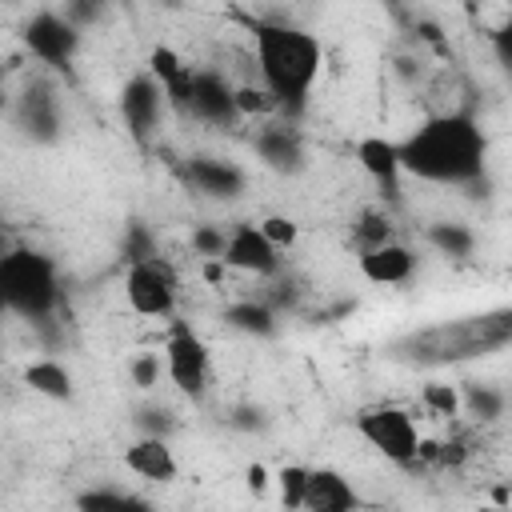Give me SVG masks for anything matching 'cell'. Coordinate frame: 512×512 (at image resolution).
<instances>
[{
	"label": "cell",
	"mask_w": 512,
	"mask_h": 512,
	"mask_svg": "<svg viewBox=\"0 0 512 512\" xmlns=\"http://www.w3.org/2000/svg\"><path fill=\"white\" fill-rule=\"evenodd\" d=\"M400 168L424 184H468L484 172V132L468 112H440L424 120L416 132L396 140Z\"/></svg>",
	"instance_id": "6da1fadb"
},
{
	"label": "cell",
	"mask_w": 512,
	"mask_h": 512,
	"mask_svg": "<svg viewBox=\"0 0 512 512\" xmlns=\"http://www.w3.org/2000/svg\"><path fill=\"white\" fill-rule=\"evenodd\" d=\"M252 60L260 72V88L272 96V104L284 112H304L324 68L320 40L308 28L264 20L252 28Z\"/></svg>",
	"instance_id": "7a4b0ae2"
},
{
	"label": "cell",
	"mask_w": 512,
	"mask_h": 512,
	"mask_svg": "<svg viewBox=\"0 0 512 512\" xmlns=\"http://www.w3.org/2000/svg\"><path fill=\"white\" fill-rule=\"evenodd\" d=\"M56 304V268L48 256L16 248L0 256V308L20 316H48Z\"/></svg>",
	"instance_id": "3957f363"
},
{
	"label": "cell",
	"mask_w": 512,
	"mask_h": 512,
	"mask_svg": "<svg viewBox=\"0 0 512 512\" xmlns=\"http://www.w3.org/2000/svg\"><path fill=\"white\" fill-rule=\"evenodd\" d=\"M124 300L136 316L144 320H168L180 304V272L168 256L160 252H140L132 256L124 272Z\"/></svg>",
	"instance_id": "277c9868"
},
{
	"label": "cell",
	"mask_w": 512,
	"mask_h": 512,
	"mask_svg": "<svg viewBox=\"0 0 512 512\" xmlns=\"http://www.w3.org/2000/svg\"><path fill=\"white\" fill-rule=\"evenodd\" d=\"M356 432H360V440L368 448H376L384 460H392L400 468L420 460V440H424L420 424L400 404H372V408H364L356 416Z\"/></svg>",
	"instance_id": "5b68a950"
},
{
	"label": "cell",
	"mask_w": 512,
	"mask_h": 512,
	"mask_svg": "<svg viewBox=\"0 0 512 512\" xmlns=\"http://www.w3.org/2000/svg\"><path fill=\"white\" fill-rule=\"evenodd\" d=\"M160 360H164V376L176 392H184L192 400L208 392V384H212V348L204 344V336L196 328L176 324L164 340Z\"/></svg>",
	"instance_id": "8992f818"
},
{
	"label": "cell",
	"mask_w": 512,
	"mask_h": 512,
	"mask_svg": "<svg viewBox=\"0 0 512 512\" xmlns=\"http://www.w3.org/2000/svg\"><path fill=\"white\" fill-rule=\"evenodd\" d=\"M220 264L232 272H248V276H272L280 272V248H272L256 224H236L224 232Z\"/></svg>",
	"instance_id": "52a82bcc"
},
{
	"label": "cell",
	"mask_w": 512,
	"mask_h": 512,
	"mask_svg": "<svg viewBox=\"0 0 512 512\" xmlns=\"http://www.w3.org/2000/svg\"><path fill=\"white\" fill-rule=\"evenodd\" d=\"M24 44L32 48L36 60L52 64V68H64L76 48H80V32L72 20L56 16V12H36L28 24H24Z\"/></svg>",
	"instance_id": "ba28073f"
},
{
	"label": "cell",
	"mask_w": 512,
	"mask_h": 512,
	"mask_svg": "<svg viewBox=\"0 0 512 512\" xmlns=\"http://www.w3.org/2000/svg\"><path fill=\"white\" fill-rule=\"evenodd\" d=\"M356 272H360L368 284H376V288H396V284L412 280V272H416V252H412L408 244H400V240L388 236V240L368 244V248L356 252Z\"/></svg>",
	"instance_id": "9c48e42d"
},
{
	"label": "cell",
	"mask_w": 512,
	"mask_h": 512,
	"mask_svg": "<svg viewBox=\"0 0 512 512\" xmlns=\"http://www.w3.org/2000/svg\"><path fill=\"white\" fill-rule=\"evenodd\" d=\"M164 104H168V96H164V88H160V80L152 72H140V76H132L124 84L120 108H124V120H128L136 140H148L156 132V124L164 116Z\"/></svg>",
	"instance_id": "30bf717a"
},
{
	"label": "cell",
	"mask_w": 512,
	"mask_h": 512,
	"mask_svg": "<svg viewBox=\"0 0 512 512\" xmlns=\"http://www.w3.org/2000/svg\"><path fill=\"white\" fill-rule=\"evenodd\" d=\"M124 468L132 476L148 480V484H172L180 476V460H176L172 444L164 436H156V432H148V436H140V440H132L124 448Z\"/></svg>",
	"instance_id": "8fae6325"
},
{
	"label": "cell",
	"mask_w": 512,
	"mask_h": 512,
	"mask_svg": "<svg viewBox=\"0 0 512 512\" xmlns=\"http://www.w3.org/2000/svg\"><path fill=\"white\" fill-rule=\"evenodd\" d=\"M356 164L360 172L384 192V196H396L400 192V180H404V168H400V148L396 140L388 136H360L356 140Z\"/></svg>",
	"instance_id": "7c38bea8"
},
{
	"label": "cell",
	"mask_w": 512,
	"mask_h": 512,
	"mask_svg": "<svg viewBox=\"0 0 512 512\" xmlns=\"http://www.w3.org/2000/svg\"><path fill=\"white\" fill-rule=\"evenodd\" d=\"M356 504H360V496H356V488H352V480L344 472H336V468H308L300 508H308V512H348Z\"/></svg>",
	"instance_id": "4fadbf2b"
},
{
	"label": "cell",
	"mask_w": 512,
	"mask_h": 512,
	"mask_svg": "<svg viewBox=\"0 0 512 512\" xmlns=\"http://www.w3.org/2000/svg\"><path fill=\"white\" fill-rule=\"evenodd\" d=\"M184 108H192L204 120H232L236 104H232V84L220 72H196L184 96Z\"/></svg>",
	"instance_id": "5bb4252c"
},
{
	"label": "cell",
	"mask_w": 512,
	"mask_h": 512,
	"mask_svg": "<svg viewBox=\"0 0 512 512\" xmlns=\"http://www.w3.org/2000/svg\"><path fill=\"white\" fill-rule=\"evenodd\" d=\"M188 184L204 196H240L244 188V172L224 164V160H212V156H196L188 164Z\"/></svg>",
	"instance_id": "9a60e30c"
},
{
	"label": "cell",
	"mask_w": 512,
	"mask_h": 512,
	"mask_svg": "<svg viewBox=\"0 0 512 512\" xmlns=\"http://www.w3.org/2000/svg\"><path fill=\"white\" fill-rule=\"evenodd\" d=\"M148 72L160 80V88H164V96L172 100V104H184V96H188V84H192V76H196V68L192 64H184L172 48H152V56H148Z\"/></svg>",
	"instance_id": "2e32d148"
},
{
	"label": "cell",
	"mask_w": 512,
	"mask_h": 512,
	"mask_svg": "<svg viewBox=\"0 0 512 512\" xmlns=\"http://www.w3.org/2000/svg\"><path fill=\"white\" fill-rule=\"evenodd\" d=\"M24 384H28L32 392L48 396V400H68V396H72V372H68L60 360H52V356L32 360V364L24 368Z\"/></svg>",
	"instance_id": "e0dca14e"
},
{
	"label": "cell",
	"mask_w": 512,
	"mask_h": 512,
	"mask_svg": "<svg viewBox=\"0 0 512 512\" xmlns=\"http://www.w3.org/2000/svg\"><path fill=\"white\" fill-rule=\"evenodd\" d=\"M256 152H260V160L272 164V168H300V160H304L300 136L288 132V128H264L260 140H256Z\"/></svg>",
	"instance_id": "ac0fdd59"
},
{
	"label": "cell",
	"mask_w": 512,
	"mask_h": 512,
	"mask_svg": "<svg viewBox=\"0 0 512 512\" xmlns=\"http://www.w3.org/2000/svg\"><path fill=\"white\" fill-rule=\"evenodd\" d=\"M228 324L240 328V332H252V336H272V332H276L272 308H268V304H256V300L232 304V308H228Z\"/></svg>",
	"instance_id": "d6986e66"
},
{
	"label": "cell",
	"mask_w": 512,
	"mask_h": 512,
	"mask_svg": "<svg viewBox=\"0 0 512 512\" xmlns=\"http://www.w3.org/2000/svg\"><path fill=\"white\" fill-rule=\"evenodd\" d=\"M256 228H260V232L268 236V244L280 248V252L296 248V240H300V224H296L292 216H284V212H268L264 220H256Z\"/></svg>",
	"instance_id": "ffe728a7"
},
{
	"label": "cell",
	"mask_w": 512,
	"mask_h": 512,
	"mask_svg": "<svg viewBox=\"0 0 512 512\" xmlns=\"http://www.w3.org/2000/svg\"><path fill=\"white\" fill-rule=\"evenodd\" d=\"M428 240L440 252H448V256H468L472 252V232L464 224H432L428 228Z\"/></svg>",
	"instance_id": "44dd1931"
},
{
	"label": "cell",
	"mask_w": 512,
	"mask_h": 512,
	"mask_svg": "<svg viewBox=\"0 0 512 512\" xmlns=\"http://www.w3.org/2000/svg\"><path fill=\"white\" fill-rule=\"evenodd\" d=\"M304 480H308V468L304 464H284L276 472V488H280V504L284 508H300L304 500Z\"/></svg>",
	"instance_id": "7402d4cb"
},
{
	"label": "cell",
	"mask_w": 512,
	"mask_h": 512,
	"mask_svg": "<svg viewBox=\"0 0 512 512\" xmlns=\"http://www.w3.org/2000/svg\"><path fill=\"white\" fill-rule=\"evenodd\" d=\"M128 372H132L136 388H152V384H160L164 360H160V352H144V356H136V360L128 364Z\"/></svg>",
	"instance_id": "603a6c76"
},
{
	"label": "cell",
	"mask_w": 512,
	"mask_h": 512,
	"mask_svg": "<svg viewBox=\"0 0 512 512\" xmlns=\"http://www.w3.org/2000/svg\"><path fill=\"white\" fill-rule=\"evenodd\" d=\"M424 404H428L436 416H456V412H460V396H456V388H448V384H428V388H424Z\"/></svg>",
	"instance_id": "cb8c5ba5"
},
{
	"label": "cell",
	"mask_w": 512,
	"mask_h": 512,
	"mask_svg": "<svg viewBox=\"0 0 512 512\" xmlns=\"http://www.w3.org/2000/svg\"><path fill=\"white\" fill-rule=\"evenodd\" d=\"M192 244H196V252H204V256L220 260V248H224V228H200V232L192 236Z\"/></svg>",
	"instance_id": "d4e9b609"
},
{
	"label": "cell",
	"mask_w": 512,
	"mask_h": 512,
	"mask_svg": "<svg viewBox=\"0 0 512 512\" xmlns=\"http://www.w3.org/2000/svg\"><path fill=\"white\" fill-rule=\"evenodd\" d=\"M84 508H132L136 500L132 496H120V492H92V496H80Z\"/></svg>",
	"instance_id": "484cf974"
},
{
	"label": "cell",
	"mask_w": 512,
	"mask_h": 512,
	"mask_svg": "<svg viewBox=\"0 0 512 512\" xmlns=\"http://www.w3.org/2000/svg\"><path fill=\"white\" fill-rule=\"evenodd\" d=\"M244 480H248V492H256V496H260V492L272 484V476H268V468H264V464H248Z\"/></svg>",
	"instance_id": "4316f807"
},
{
	"label": "cell",
	"mask_w": 512,
	"mask_h": 512,
	"mask_svg": "<svg viewBox=\"0 0 512 512\" xmlns=\"http://www.w3.org/2000/svg\"><path fill=\"white\" fill-rule=\"evenodd\" d=\"M0 92H4V64H0Z\"/></svg>",
	"instance_id": "83f0119b"
}]
</instances>
